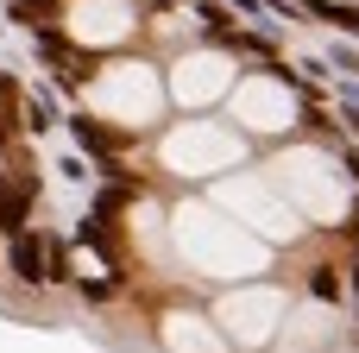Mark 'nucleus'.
I'll use <instances>...</instances> for the list:
<instances>
[{"label": "nucleus", "mask_w": 359, "mask_h": 353, "mask_svg": "<svg viewBox=\"0 0 359 353\" xmlns=\"http://www.w3.org/2000/svg\"><path fill=\"white\" fill-rule=\"evenodd\" d=\"M221 202L246 208V215H252V221H259V227H265L271 240H297V234H303V227H297V215H290L284 202H271V196H265L259 183H227V189H221Z\"/></svg>", "instance_id": "obj_9"}, {"label": "nucleus", "mask_w": 359, "mask_h": 353, "mask_svg": "<svg viewBox=\"0 0 359 353\" xmlns=\"http://www.w3.org/2000/svg\"><path fill=\"white\" fill-rule=\"evenodd\" d=\"M13 272H19V284H44V246L32 234L13 240Z\"/></svg>", "instance_id": "obj_12"}, {"label": "nucleus", "mask_w": 359, "mask_h": 353, "mask_svg": "<svg viewBox=\"0 0 359 353\" xmlns=\"http://www.w3.org/2000/svg\"><path fill=\"white\" fill-rule=\"evenodd\" d=\"M240 120H246V126H259V133H284V126L297 120V101H290V88H284V82L252 76V82L240 88Z\"/></svg>", "instance_id": "obj_7"}, {"label": "nucleus", "mask_w": 359, "mask_h": 353, "mask_svg": "<svg viewBox=\"0 0 359 353\" xmlns=\"http://www.w3.org/2000/svg\"><path fill=\"white\" fill-rule=\"evenodd\" d=\"M227 76H233L227 57H215V51H189V57L177 63V76H170V95L189 101V107H202V101L227 95Z\"/></svg>", "instance_id": "obj_5"}, {"label": "nucleus", "mask_w": 359, "mask_h": 353, "mask_svg": "<svg viewBox=\"0 0 359 353\" xmlns=\"http://www.w3.org/2000/svg\"><path fill=\"white\" fill-rule=\"evenodd\" d=\"M278 316H284V297L278 291H240V297L221 303V322L233 328L240 347H265L271 328H278Z\"/></svg>", "instance_id": "obj_4"}, {"label": "nucleus", "mask_w": 359, "mask_h": 353, "mask_svg": "<svg viewBox=\"0 0 359 353\" xmlns=\"http://www.w3.org/2000/svg\"><path fill=\"white\" fill-rule=\"evenodd\" d=\"M25 208H32V177L25 171H6L0 177V221L6 227H25Z\"/></svg>", "instance_id": "obj_10"}, {"label": "nucleus", "mask_w": 359, "mask_h": 353, "mask_svg": "<svg viewBox=\"0 0 359 353\" xmlns=\"http://www.w3.org/2000/svg\"><path fill=\"white\" fill-rule=\"evenodd\" d=\"M164 341H170L177 353H221L208 335H202V322H196V316H170V322H164Z\"/></svg>", "instance_id": "obj_11"}, {"label": "nucleus", "mask_w": 359, "mask_h": 353, "mask_svg": "<svg viewBox=\"0 0 359 353\" xmlns=\"http://www.w3.org/2000/svg\"><path fill=\"white\" fill-rule=\"evenodd\" d=\"M233 158H240V139H227V133H215V126H183V133L164 139V164H177L183 177L215 171V164H233Z\"/></svg>", "instance_id": "obj_3"}, {"label": "nucleus", "mask_w": 359, "mask_h": 353, "mask_svg": "<svg viewBox=\"0 0 359 353\" xmlns=\"http://www.w3.org/2000/svg\"><path fill=\"white\" fill-rule=\"evenodd\" d=\"M133 32V6L126 0H76L69 6V38L76 44H120Z\"/></svg>", "instance_id": "obj_6"}, {"label": "nucleus", "mask_w": 359, "mask_h": 353, "mask_svg": "<svg viewBox=\"0 0 359 353\" xmlns=\"http://www.w3.org/2000/svg\"><path fill=\"white\" fill-rule=\"evenodd\" d=\"M284 177H290V189H303V202L316 208V215H341V183H334V164L328 158H316V152H297V158H284Z\"/></svg>", "instance_id": "obj_8"}, {"label": "nucleus", "mask_w": 359, "mask_h": 353, "mask_svg": "<svg viewBox=\"0 0 359 353\" xmlns=\"http://www.w3.org/2000/svg\"><path fill=\"white\" fill-rule=\"evenodd\" d=\"M88 101H95V114H107V120H120V126H145V120L158 114V82H151L145 63H120V69H107V76L88 88Z\"/></svg>", "instance_id": "obj_2"}, {"label": "nucleus", "mask_w": 359, "mask_h": 353, "mask_svg": "<svg viewBox=\"0 0 359 353\" xmlns=\"http://www.w3.org/2000/svg\"><path fill=\"white\" fill-rule=\"evenodd\" d=\"M177 240H183V253H189L202 272H215V278H246V272L265 265V246L246 240L240 227L215 221L208 208H183V215H177Z\"/></svg>", "instance_id": "obj_1"}]
</instances>
